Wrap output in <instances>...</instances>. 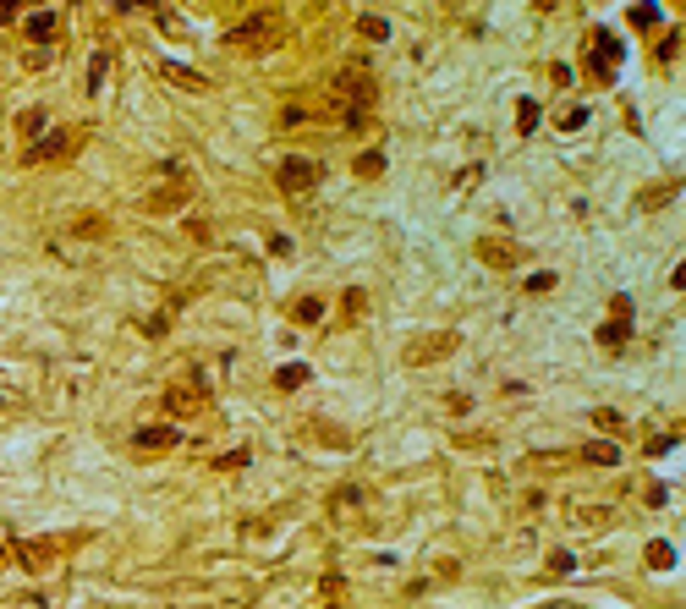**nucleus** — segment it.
I'll return each instance as SVG.
<instances>
[{"instance_id":"f257e3e1","label":"nucleus","mask_w":686,"mask_h":609,"mask_svg":"<svg viewBox=\"0 0 686 609\" xmlns=\"http://www.w3.org/2000/svg\"><path fill=\"white\" fill-rule=\"evenodd\" d=\"M226 39H231V44H242V50H264V44L280 39V17H275V11H253L242 28H231Z\"/></svg>"},{"instance_id":"f03ea898","label":"nucleus","mask_w":686,"mask_h":609,"mask_svg":"<svg viewBox=\"0 0 686 609\" xmlns=\"http://www.w3.org/2000/svg\"><path fill=\"white\" fill-rule=\"evenodd\" d=\"M456 346H461V335H451V329L417 335V340H406V363H440V357H451Z\"/></svg>"},{"instance_id":"7ed1b4c3","label":"nucleus","mask_w":686,"mask_h":609,"mask_svg":"<svg viewBox=\"0 0 686 609\" xmlns=\"http://www.w3.org/2000/svg\"><path fill=\"white\" fill-rule=\"evenodd\" d=\"M275 181H280V192H307L313 181H318V165L313 159H280V170H275Z\"/></svg>"},{"instance_id":"20e7f679","label":"nucleus","mask_w":686,"mask_h":609,"mask_svg":"<svg viewBox=\"0 0 686 609\" xmlns=\"http://www.w3.org/2000/svg\"><path fill=\"white\" fill-rule=\"evenodd\" d=\"M593 66H599V77H615V66H620V39L615 33H593Z\"/></svg>"},{"instance_id":"39448f33","label":"nucleus","mask_w":686,"mask_h":609,"mask_svg":"<svg viewBox=\"0 0 686 609\" xmlns=\"http://www.w3.org/2000/svg\"><path fill=\"white\" fill-rule=\"evenodd\" d=\"M626 318H631V302H626V297H615V318L599 329V340H604V346H620V340H626V329H631Z\"/></svg>"},{"instance_id":"423d86ee","label":"nucleus","mask_w":686,"mask_h":609,"mask_svg":"<svg viewBox=\"0 0 686 609\" xmlns=\"http://www.w3.org/2000/svg\"><path fill=\"white\" fill-rule=\"evenodd\" d=\"M176 445V428L170 423H149V428H138V451H170Z\"/></svg>"},{"instance_id":"0eeeda50","label":"nucleus","mask_w":686,"mask_h":609,"mask_svg":"<svg viewBox=\"0 0 686 609\" xmlns=\"http://www.w3.org/2000/svg\"><path fill=\"white\" fill-rule=\"evenodd\" d=\"M55 28H61V11H50V6H44V11H33V17H28V39H39V44H44V39H50V33H55Z\"/></svg>"},{"instance_id":"6e6552de","label":"nucleus","mask_w":686,"mask_h":609,"mask_svg":"<svg viewBox=\"0 0 686 609\" xmlns=\"http://www.w3.org/2000/svg\"><path fill=\"white\" fill-rule=\"evenodd\" d=\"M50 554H55L50 543H17V560H22L28 571H44V565H50Z\"/></svg>"},{"instance_id":"1a4fd4ad","label":"nucleus","mask_w":686,"mask_h":609,"mask_svg":"<svg viewBox=\"0 0 686 609\" xmlns=\"http://www.w3.org/2000/svg\"><path fill=\"white\" fill-rule=\"evenodd\" d=\"M61 149H66V132H50L44 143H33V149L22 154V159H28V165H39V159H50V154H61Z\"/></svg>"},{"instance_id":"9d476101","label":"nucleus","mask_w":686,"mask_h":609,"mask_svg":"<svg viewBox=\"0 0 686 609\" xmlns=\"http://www.w3.org/2000/svg\"><path fill=\"white\" fill-rule=\"evenodd\" d=\"M297 384H307V363H286L275 374V390H297Z\"/></svg>"},{"instance_id":"9b49d317","label":"nucleus","mask_w":686,"mask_h":609,"mask_svg":"<svg viewBox=\"0 0 686 609\" xmlns=\"http://www.w3.org/2000/svg\"><path fill=\"white\" fill-rule=\"evenodd\" d=\"M165 77H176L181 88H204V77H198V72H187V66H176V61H165Z\"/></svg>"},{"instance_id":"f8f14e48","label":"nucleus","mask_w":686,"mask_h":609,"mask_svg":"<svg viewBox=\"0 0 686 609\" xmlns=\"http://www.w3.org/2000/svg\"><path fill=\"white\" fill-rule=\"evenodd\" d=\"M516 121H522V132H538V99H522V104H516Z\"/></svg>"},{"instance_id":"ddd939ff","label":"nucleus","mask_w":686,"mask_h":609,"mask_svg":"<svg viewBox=\"0 0 686 609\" xmlns=\"http://www.w3.org/2000/svg\"><path fill=\"white\" fill-rule=\"evenodd\" d=\"M297 318H303V324H318V318H324V302H318V297H303V302H297Z\"/></svg>"},{"instance_id":"4468645a","label":"nucleus","mask_w":686,"mask_h":609,"mask_svg":"<svg viewBox=\"0 0 686 609\" xmlns=\"http://www.w3.org/2000/svg\"><path fill=\"white\" fill-rule=\"evenodd\" d=\"M588 461H599V466H615V461H620V451L599 439V445H588Z\"/></svg>"},{"instance_id":"2eb2a0df","label":"nucleus","mask_w":686,"mask_h":609,"mask_svg":"<svg viewBox=\"0 0 686 609\" xmlns=\"http://www.w3.org/2000/svg\"><path fill=\"white\" fill-rule=\"evenodd\" d=\"M384 170V154L374 149V154H357V176H379Z\"/></svg>"},{"instance_id":"dca6fc26","label":"nucleus","mask_w":686,"mask_h":609,"mask_svg":"<svg viewBox=\"0 0 686 609\" xmlns=\"http://www.w3.org/2000/svg\"><path fill=\"white\" fill-rule=\"evenodd\" d=\"M648 560H653V565H659V571H665V565H670V560H676V549H670V543H665V538H659V543H648Z\"/></svg>"},{"instance_id":"f3484780","label":"nucleus","mask_w":686,"mask_h":609,"mask_svg":"<svg viewBox=\"0 0 686 609\" xmlns=\"http://www.w3.org/2000/svg\"><path fill=\"white\" fill-rule=\"evenodd\" d=\"M357 28H363V39H384V33H390V22H384V17H363Z\"/></svg>"},{"instance_id":"a211bd4d","label":"nucleus","mask_w":686,"mask_h":609,"mask_svg":"<svg viewBox=\"0 0 686 609\" xmlns=\"http://www.w3.org/2000/svg\"><path fill=\"white\" fill-rule=\"evenodd\" d=\"M88 88H105V55L88 61Z\"/></svg>"},{"instance_id":"6ab92c4d","label":"nucleus","mask_w":686,"mask_h":609,"mask_svg":"<svg viewBox=\"0 0 686 609\" xmlns=\"http://www.w3.org/2000/svg\"><path fill=\"white\" fill-rule=\"evenodd\" d=\"M0 560H6V549H0Z\"/></svg>"}]
</instances>
